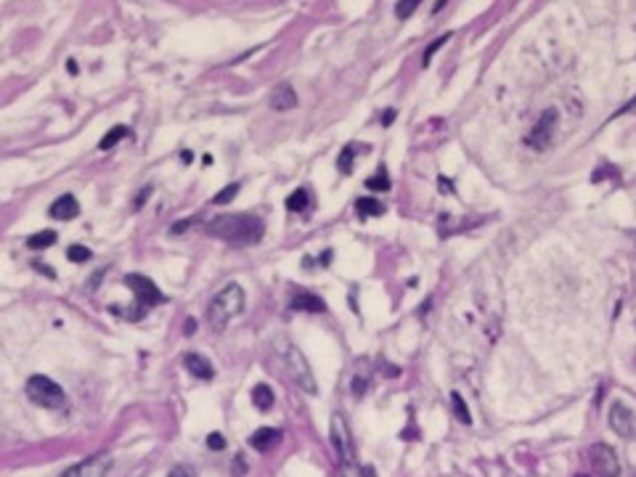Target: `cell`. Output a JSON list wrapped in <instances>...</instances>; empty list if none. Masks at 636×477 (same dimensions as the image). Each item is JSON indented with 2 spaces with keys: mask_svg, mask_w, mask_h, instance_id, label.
<instances>
[{
  "mask_svg": "<svg viewBox=\"0 0 636 477\" xmlns=\"http://www.w3.org/2000/svg\"><path fill=\"white\" fill-rule=\"evenodd\" d=\"M207 234L223 238L231 244H255L265 234V223L249 212H234V215H218L207 223Z\"/></svg>",
  "mask_w": 636,
  "mask_h": 477,
  "instance_id": "6da1fadb",
  "label": "cell"
},
{
  "mask_svg": "<svg viewBox=\"0 0 636 477\" xmlns=\"http://www.w3.org/2000/svg\"><path fill=\"white\" fill-rule=\"evenodd\" d=\"M276 356H278V361H281V366H284L287 376L292 379L300 390L310 392V395H313V392H318L316 376H313V372H310V363L305 361L302 350H300L297 345H292L289 340H278L276 342Z\"/></svg>",
  "mask_w": 636,
  "mask_h": 477,
  "instance_id": "7a4b0ae2",
  "label": "cell"
},
{
  "mask_svg": "<svg viewBox=\"0 0 636 477\" xmlns=\"http://www.w3.org/2000/svg\"><path fill=\"white\" fill-rule=\"evenodd\" d=\"M244 310V290L239 284H228L212 297V303L207 307V321L215 332H223L231 318H236Z\"/></svg>",
  "mask_w": 636,
  "mask_h": 477,
  "instance_id": "3957f363",
  "label": "cell"
},
{
  "mask_svg": "<svg viewBox=\"0 0 636 477\" xmlns=\"http://www.w3.org/2000/svg\"><path fill=\"white\" fill-rule=\"evenodd\" d=\"M24 392H27V398L32 400L34 406H40V409L56 411V409H64V403H67L64 390L53 382L51 376L32 374L27 379V385H24Z\"/></svg>",
  "mask_w": 636,
  "mask_h": 477,
  "instance_id": "277c9868",
  "label": "cell"
},
{
  "mask_svg": "<svg viewBox=\"0 0 636 477\" xmlns=\"http://www.w3.org/2000/svg\"><path fill=\"white\" fill-rule=\"evenodd\" d=\"M329 432H331V445H334L340 461L350 467V464L356 461V448H353V438H350V429H347V422H345L342 414H334V416H331Z\"/></svg>",
  "mask_w": 636,
  "mask_h": 477,
  "instance_id": "5b68a950",
  "label": "cell"
},
{
  "mask_svg": "<svg viewBox=\"0 0 636 477\" xmlns=\"http://www.w3.org/2000/svg\"><path fill=\"white\" fill-rule=\"evenodd\" d=\"M130 290H133V294H136L138 305L146 307V305H159V303H165V294L159 292V287H156L154 281L149 278V276H141V273H127L125 278H122Z\"/></svg>",
  "mask_w": 636,
  "mask_h": 477,
  "instance_id": "8992f818",
  "label": "cell"
},
{
  "mask_svg": "<svg viewBox=\"0 0 636 477\" xmlns=\"http://www.w3.org/2000/svg\"><path fill=\"white\" fill-rule=\"evenodd\" d=\"M554 128H557V109H544L541 117H538V122L533 125V130L525 138V143H528L531 149H535V152L549 149L551 138H554Z\"/></svg>",
  "mask_w": 636,
  "mask_h": 477,
  "instance_id": "52a82bcc",
  "label": "cell"
},
{
  "mask_svg": "<svg viewBox=\"0 0 636 477\" xmlns=\"http://www.w3.org/2000/svg\"><path fill=\"white\" fill-rule=\"evenodd\" d=\"M591 464H594V472L599 477H620V459L618 454L604 443H594L591 445Z\"/></svg>",
  "mask_w": 636,
  "mask_h": 477,
  "instance_id": "ba28073f",
  "label": "cell"
},
{
  "mask_svg": "<svg viewBox=\"0 0 636 477\" xmlns=\"http://www.w3.org/2000/svg\"><path fill=\"white\" fill-rule=\"evenodd\" d=\"M112 469V456L109 454H96L85 461L72 464L69 469H64L59 477H106V472Z\"/></svg>",
  "mask_w": 636,
  "mask_h": 477,
  "instance_id": "9c48e42d",
  "label": "cell"
},
{
  "mask_svg": "<svg viewBox=\"0 0 636 477\" xmlns=\"http://www.w3.org/2000/svg\"><path fill=\"white\" fill-rule=\"evenodd\" d=\"M634 411L628 409L626 403H620V400H615L613 406H610V427L615 429V435H620V438H631L634 435Z\"/></svg>",
  "mask_w": 636,
  "mask_h": 477,
  "instance_id": "30bf717a",
  "label": "cell"
},
{
  "mask_svg": "<svg viewBox=\"0 0 636 477\" xmlns=\"http://www.w3.org/2000/svg\"><path fill=\"white\" fill-rule=\"evenodd\" d=\"M268 103H271V109H276V112H289V109H294L300 103V99H297V93H294V88L289 83H278L271 90Z\"/></svg>",
  "mask_w": 636,
  "mask_h": 477,
  "instance_id": "8fae6325",
  "label": "cell"
},
{
  "mask_svg": "<svg viewBox=\"0 0 636 477\" xmlns=\"http://www.w3.org/2000/svg\"><path fill=\"white\" fill-rule=\"evenodd\" d=\"M289 310H300V313H324V310H327V303H324L318 294H313V292L297 290L294 292V297L289 300Z\"/></svg>",
  "mask_w": 636,
  "mask_h": 477,
  "instance_id": "7c38bea8",
  "label": "cell"
},
{
  "mask_svg": "<svg viewBox=\"0 0 636 477\" xmlns=\"http://www.w3.org/2000/svg\"><path fill=\"white\" fill-rule=\"evenodd\" d=\"M247 443H249V448L260 451V454H268L271 448H276V445L281 443V432L274 429V427H260V429H255V432L249 435Z\"/></svg>",
  "mask_w": 636,
  "mask_h": 477,
  "instance_id": "4fadbf2b",
  "label": "cell"
},
{
  "mask_svg": "<svg viewBox=\"0 0 636 477\" xmlns=\"http://www.w3.org/2000/svg\"><path fill=\"white\" fill-rule=\"evenodd\" d=\"M80 215V202L72 196V194H64L59 196L51 205V218L53 221H74Z\"/></svg>",
  "mask_w": 636,
  "mask_h": 477,
  "instance_id": "5bb4252c",
  "label": "cell"
},
{
  "mask_svg": "<svg viewBox=\"0 0 636 477\" xmlns=\"http://www.w3.org/2000/svg\"><path fill=\"white\" fill-rule=\"evenodd\" d=\"M183 363H186V369L191 372V376H199V379H212L215 376V366L205 356H199V353H189V356L183 358Z\"/></svg>",
  "mask_w": 636,
  "mask_h": 477,
  "instance_id": "9a60e30c",
  "label": "cell"
},
{
  "mask_svg": "<svg viewBox=\"0 0 636 477\" xmlns=\"http://www.w3.org/2000/svg\"><path fill=\"white\" fill-rule=\"evenodd\" d=\"M356 212H358V218H379V215H384V205L379 199L363 196L356 202Z\"/></svg>",
  "mask_w": 636,
  "mask_h": 477,
  "instance_id": "2e32d148",
  "label": "cell"
},
{
  "mask_svg": "<svg viewBox=\"0 0 636 477\" xmlns=\"http://www.w3.org/2000/svg\"><path fill=\"white\" fill-rule=\"evenodd\" d=\"M274 400H276V395L268 385H255V387H252V403H255L260 411H271Z\"/></svg>",
  "mask_w": 636,
  "mask_h": 477,
  "instance_id": "e0dca14e",
  "label": "cell"
},
{
  "mask_svg": "<svg viewBox=\"0 0 636 477\" xmlns=\"http://www.w3.org/2000/svg\"><path fill=\"white\" fill-rule=\"evenodd\" d=\"M308 207H310L308 188H297V191H292V194L287 196V210H289V212H305Z\"/></svg>",
  "mask_w": 636,
  "mask_h": 477,
  "instance_id": "ac0fdd59",
  "label": "cell"
},
{
  "mask_svg": "<svg viewBox=\"0 0 636 477\" xmlns=\"http://www.w3.org/2000/svg\"><path fill=\"white\" fill-rule=\"evenodd\" d=\"M56 244V231H37L32 236L27 238V247L30 250H48Z\"/></svg>",
  "mask_w": 636,
  "mask_h": 477,
  "instance_id": "d6986e66",
  "label": "cell"
},
{
  "mask_svg": "<svg viewBox=\"0 0 636 477\" xmlns=\"http://www.w3.org/2000/svg\"><path fill=\"white\" fill-rule=\"evenodd\" d=\"M125 136H127V128H125V125H114V128H112V130H109V133H106V136L99 141V149H101V152H106V149L117 146V143H120Z\"/></svg>",
  "mask_w": 636,
  "mask_h": 477,
  "instance_id": "ffe728a7",
  "label": "cell"
},
{
  "mask_svg": "<svg viewBox=\"0 0 636 477\" xmlns=\"http://www.w3.org/2000/svg\"><path fill=\"white\" fill-rule=\"evenodd\" d=\"M353 159H356V146H345L340 156H337V170L342 175H350L353 172Z\"/></svg>",
  "mask_w": 636,
  "mask_h": 477,
  "instance_id": "44dd1931",
  "label": "cell"
},
{
  "mask_svg": "<svg viewBox=\"0 0 636 477\" xmlns=\"http://www.w3.org/2000/svg\"><path fill=\"white\" fill-rule=\"evenodd\" d=\"M451 403H453V414H456V419H459L462 425H469V422H472V416H469V409H466L464 398H462L459 392H451Z\"/></svg>",
  "mask_w": 636,
  "mask_h": 477,
  "instance_id": "7402d4cb",
  "label": "cell"
},
{
  "mask_svg": "<svg viewBox=\"0 0 636 477\" xmlns=\"http://www.w3.org/2000/svg\"><path fill=\"white\" fill-rule=\"evenodd\" d=\"M239 191H241L239 183H228L220 194H215V196H212V205H228V202H234V199L239 196Z\"/></svg>",
  "mask_w": 636,
  "mask_h": 477,
  "instance_id": "603a6c76",
  "label": "cell"
},
{
  "mask_svg": "<svg viewBox=\"0 0 636 477\" xmlns=\"http://www.w3.org/2000/svg\"><path fill=\"white\" fill-rule=\"evenodd\" d=\"M366 188H369V191H390V178H387V172L379 170L377 175L366 178Z\"/></svg>",
  "mask_w": 636,
  "mask_h": 477,
  "instance_id": "cb8c5ba5",
  "label": "cell"
},
{
  "mask_svg": "<svg viewBox=\"0 0 636 477\" xmlns=\"http://www.w3.org/2000/svg\"><path fill=\"white\" fill-rule=\"evenodd\" d=\"M67 257L72 260V263H85V260H90V250H88V247H80V244H74V247H69L67 250Z\"/></svg>",
  "mask_w": 636,
  "mask_h": 477,
  "instance_id": "d4e9b609",
  "label": "cell"
},
{
  "mask_svg": "<svg viewBox=\"0 0 636 477\" xmlns=\"http://www.w3.org/2000/svg\"><path fill=\"white\" fill-rule=\"evenodd\" d=\"M167 477H199V475H196V469L191 464H175V467H170Z\"/></svg>",
  "mask_w": 636,
  "mask_h": 477,
  "instance_id": "484cf974",
  "label": "cell"
},
{
  "mask_svg": "<svg viewBox=\"0 0 636 477\" xmlns=\"http://www.w3.org/2000/svg\"><path fill=\"white\" fill-rule=\"evenodd\" d=\"M419 8V3L416 0H409V3H396V14H398V19H409Z\"/></svg>",
  "mask_w": 636,
  "mask_h": 477,
  "instance_id": "4316f807",
  "label": "cell"
},
{
  "mask_svg": "<svg viewBox=\"0 0 636 477\" xmlns=\"http://www.w3.org/2000/svg\"><path fill=\"white\" fill-rule=\"evenodd\" d=\"M207 448H212V451H223L225 438L220 435V432H209V435H207Z\"/></svg>",
  "mask_w": 636,
  "mask_h": 477,
  "instance_id": "83f0119b",
  "label": "cell"
},
{
  "mask_svg": "<svg viewBox=\"0 0 636 477\" xmlns=\"http://www.w3.org/2000/svg\"><path fill=\"white\" fill-rule=\"evenodd\" d=\"M448 37H451V34H443V37H438V40H435V43H432V45H430V48H427V51H424V59H422V64H424V67H427V64H430L432 53L438 51V48H440V45H446V43H448Z\"/></svg>",
  "mask_w": 636,
  "mask_h": 477,
  "instance_id": "f1b7e54d",
  "label": "cell"
},
{
  "mask_svg": "<svg viewBox=\"0 0 636 477\" xmlns=\"http://www.w3.org/2000/svg\"><path fill=\"white\" fill-rule=\"evenodd\" d=\"M366 387H369V382H366V379H361V376H356V382H353V392H356V395H363V392H366Z\"/></svg>",
  "mask_w": 636,
  "mask_h": 477,
  "instance_id": "f546056e",
  "label": "cell"
},
{
  "mask_svg": "<svg viewBox=\"0 0 636 477\" xmlns=\"http://www.w3.org/2000/svg\"><path fill=\"white\" fill-rule=\"evenodd\" d=\"M152 191H154V188H152V186H143V191L138 194V199H136V207H141V205H143V202H146V199L152 196Z\"/></svg>",
  "mask_w": 636,
  "mask_h": 477,
  "instance_id": "4dcf8cb0",
  "label": "cell"
},
{
  "mask_svg": "<svg viewBox=\"0 0 636 477\" xmlns=\"http://www.w3.org/2000/svg\"><path fill=\"white\" fill-rule=\"evenodd\" d=\"M393 119H396V112H393V109H387V112L382 114V125H393Z\"/></svg>",
  "mask_w": 636,
  "mask_h": 477,
  "instance_id": "1f68e13d",
  "label": "cell"
},
{
  "mask_svg": "<svg viewBox=\"0 0 636 477\" xmlns=\"http://www.w3.org/2000/svg\"><path fill=\"white\" fill-rule=\"evenodd\" d=\"M438 183H440V191H453V188H451V181H446V178H440Z\"/></svg>",
  "mask_w": 636,
  "mask_h": 477,
  "instance_id": "d6a6232c",
  "label": "cell"
},
{
  "mask_svg": "<svg viewBox=\"0 0 636 477\" xmlns=\"http://www.w3.org/2000/svg\"><path fill=\"white\" fill-rule=\"evenodd\" d=\"M181 159H183V162H194V154H191V152H181Z\"/></svg>",
  "mask_w": 636,
  "mask_h": 477,
  "instance_id": "836d02e7",
  "label": "cell"
},
{
  "mask_svg": "<svg viewBox=\"0 0 636 477\" xmlns=\"http://www.w3.org/2000/svg\"><path fill=\"white\" fill-rule=\"evenodd\" d=\"M194 329H196V321H194V318H191V321H186V332H189V334L194 332Z\"/></svg>",
  "mask_w": 636,
  "mask_h": 477,
  "instance_id": "e575fe53",
  "label": "cell"
},
{
  "mask_svg": "<svg viewBox=\"0 0 636 477\" xmlns=\"http://www.w3.org/2000/svg\"><path fill=\"white\" fill-rule=\"evenodd\" d=\"M578 477H586V475H578Z\"/></svg>",
  "mask_w": 636,
  "mask_h": 477,
  "instance_id": "d590c367",
  "label": "cell"
},
{
  "mask_svg": "<svg viewBox=\"0 0 636 477\" xmlns=\"http://www.w3.org/2000/svg\"><path fill=\"white\" fill-rule=\"evenodd\" d=\"M634 477H636V475H634Z\"/></svg>",
  "mask_w": 636,
  "mask_h": 477,
  "instance_id": "8d00e7d4",
  "label": "cell"
}]
</instances>
